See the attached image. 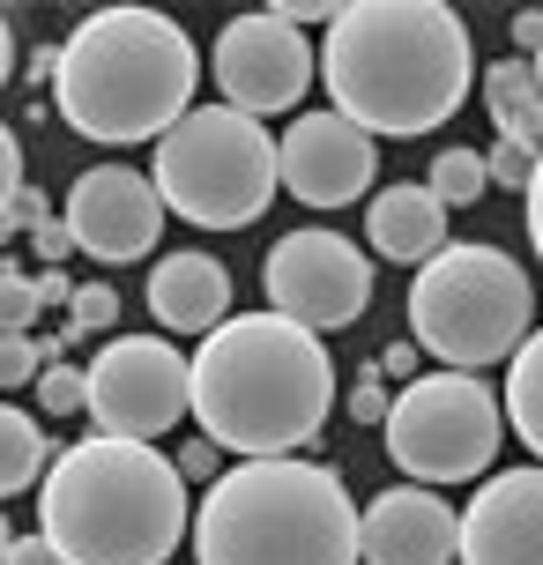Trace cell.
<instances>
[{
  "label": "cell",
  "mask_w": 543,
  "mask_h": 565,
  "mask_svg": "<svg viewBox=\"0 0 543 565\" xmlns=\"http://www.w3.org/2000/svg\"><path fill=\"white\" fill-rule=\"evenodd\" d=\"M328 113H343L358 135H439L477 83L469 23L447 0H343L328 45H320Z\"/></svg>",
  "instance_id": "6da1fadb"
},
{
  "label": "cell",
  "mask_w": 543,
  "mask_h": 565,
  "mask_svg": "<svg viewBox=\"0 0 543 565\" xmlns=\"http://www.w3.org/2000/svg\"><path fill=\"white\" fill-rule=\"evenodd\" d=\"M187 380H194L201 439H216L238 461H276V454L313 447L336 409L328 342L284 312H231L224 328L201 335Z\"/></svg>",
  "instance_id": "7a4b0ae2"
},
{
  "label": "cell",
  "mask_w": 543,
  "mask_h": 565,
  "mask_svg": "<svg viewBox=\"0 0 543 565\" xmlns=\"http://www.w3.org/2000/svg\"><path fill=\"white\" fill-rule=\"evenodd\" d=\"M187 529V477L142 439L89 431L60 447L38 483V536L60 551V565H164Z\"/></svg>",
  "instance_id": "3957f363"
},
{
  "label": "cell",
  "mask_w": 543,
  "mask_h": 565,
  "mask_svg": "<svg viewBox=\"0 0 543 565\" xmlns=\"http://www.w3.org/2000/svg\"><path fill=\"white\" fill-rule=\"evenodd\" d=\"M201 53L157 8H97L60 38V119L97 149L164 141L194 113Z\"/></svg>",
  "instance_id": "277c9868"
},
{
  "label": "cell",
  "mask_w": 543,
  "mask_h": 565,
  "mask_svg": "<svg viewBox=\"0 0 543 565\" xmlns=\"http://www.w3.org/2000/svg\"><path fill=\"white\" fill-rule=\"evenodd\" d=\"M194 565H358V499L306 454L238 461L194 507Z\"/></svg>",
  "instance_id": "5b68a950"
},
{
  "label": "cell",
  "mask_w": 543,
  "mask_h": 565,
  "mask_svg": "<svg viewBox=\"0 0 543 565\" xmlns=\"http://www.w3.org/2000/svg\"><path fill=\"white\" fill-rule=\"evenodd\" d=\"M409 342L447 372L507 365L536 328V282L499 246H447L409 282Z\"/></svg>",
  "instance_id": "8992f818"
},
{
  "label": "cell",
  "mask_w": 543,
  "mask_h": 565,
  "mask_svg": "<svg viewBox=\"0 0 543 565\" xmlns=\"http://www.w3.org/2000/svg\"><path fill=\"white\" fill-rule=\"evenodd\" d=\"M149 186L164 201V216H187L201 231H246L284 179H276V141L260 119L231 113V105H194L157 141Z\"/></svg>",
  "instance_id": "52a82bcc"
},
{
  "label": "cell",
  "mask_w": 543,
  "mask_h": 565,
  "mask_svg": "<svg viewBox=\"0 0 543 565\" xmlns=\"http://www.w3.org/2000/svg\"><path fill=\"white\" fill-rule=\"evenodd\" d=\"M387 454L409 483H469L491 477V454L507 431V409L477 372H425L387 402Z\"/></svg>",
  "instance_id": "ba28073f"
},
{
  "label": "cell",
  "mask_w": 543,
  "mask_h": 565,
  "mask_svg": "<svg viewBox=\"0 0 543 565\" xmlns=\"http://www.w3.org/2000/svg\"><path fill=\"white\" fill-rule=\"evenodd\" d=\"M83 409L105 439H142L157 447L179 417H194V380L164 335H113L83 372Z\"/></svg>",
  "instance_id": "9c48e42d"
},
{
  "label": "cell",
  "mask_w": 543,
  "mask_h": 565,
  "mask_svg": "<svg viewBox=\"0 0 543 565\" xmlns=\"http://www.w3.org/2000/svg\"><path fill=\"white\" fill-rule=\"evenodd\" d=\"M260 282H268V312H284L298 328H350L358 312L372 306V260L350 246L343 231H284L276 254L260 260Z\"/></svg>",
  "instance_id": "30bf717a"
},
{
  "label": "cell",
  "mask_w": 543,
  "mask_h": 565,
  "mask_svg": "<svg viewBox=\"0 0 543 565\" xmlns=\"http://www.w3.org/2000/svg\"><path fill=\"white\" fill-rule=\"evenodd\" d=\"M313 67H320V53L306 45V30H290L276 8L231 15L216 30V89H224L231 113H246V119L290 113L313 89Z\"/></svg>",
  "instance_id": "8fae6325"
},
{
  "label": "cell",
  "mask_w": 543,
  "mask_h": 565,
  "mask_svg": "<svg viewBox=\"0 0 543 565\" xmlns=\"http://www.w3.org/2000/svg\"><path fill=\"white\" fill-rule=\"evenodd\" d=\"M60 224L75 231V254L119 268V260H149V254H157L164 201H157V186H149V171H135V164H97V171H83V179L67 186Z\"/></svg>",
  "instance_id": "7c38bea8"
},
{
  "label": "cell",
  "mask_w": 543,
  "mask_h": 565,
  "mask_svg": "<svg viewBox=\"0 0 543 565\" xmlns=\"http://www.w3.org/2000/svg\"><path fill=\"white\" fill-rule=\"evenodd\" d=\"M372 171H380V149L343 113H306V119H290V135L276 141V179L306 209H350V201H365Z\"/></svg>",
  "instance_id": "4fadbf2b"
},
{
  "label": "cell",
  "mask_w": 543,
  "mask_h": 565,
  "mask_svg": "<svg viewBox=\"0 0 543 565\" xmlns=\"http://www.w3.org/2000/svg\"><path fill=\"white\" fill-rule=\"evenodd\" d=\"M461 565H543V461L536 469H499L477 483L461 507Z\"/></svg>",
  "instance_id": "5bb4252c"
},
{
  "label": "cell",
  "mask_w": 543,
  "mask_h": 565,
  "mask_svg": "<svg viewBox=\"0 0 543 565\" xmlns=\"http://www.w3.org/2000/svg\"><path fill=\"white\" fill-rule=\"evenodd\" d=\"M461 513L432 483H387L358 513V565H455Z\"/></svg>",
  "instance_id": "9a60e30c"
},
{
  "label": "cell",
  "mask_w": 543,
  "mask_h": 565,
  "mask_svg": "<svg viewBox=\"0 0 543 565\" xmlns=\"http://www.w3.org/2000/svg\"><path fill=\"white\" fill-rule=\"evenodd\" d=\"M149 312L179 335H209L231 320V276L209 254H164L149 268Z\"/></svg>",
  "instance_id": "2e32d148"
},
{
  "label": "cell",
  "mask_w": 543,
  "mask_h": 565,
  "mask_svg": "<svg viewBox=\"0 0 543 565\" xmlns=\"http://www.w3.org/2000/svg\"><path fill=\"white\" fill-rule=\"evenodd\" d=\"M365 238H372V254L425 268L432 254H447V209L432 201V186H380L365 209Z\"/></svg>",
  "instance_id": "e0dca14e"
},
{
  "label": "cell",
  "mask_w": 543,
  "mask_h": 565,
  "mask_svg": "<svg viewBox=\"0 0 543 565\" xmlns=\"http://www.w3.org/2000/svg\"><path fill=\"white\" fill-rule=\"evenodd\" d=\"M485 113H491V127H499V141H514V149H529L536 157L543 149V89H536V75H529V60H491L485 75Z\"/></svg>",
  "instance_id": "ac0fdd59"
},
{
  "label": "cell",
  "mask_w": 543,
  "mask_h": 565,
  "mask_svg": "<svg viewBox=\"0 0 543 565\" xmlns=\"http://www.w3.org/2000/svg\"><path fill=\"white\" fill-rule=\"evenodd\" d=\"M507 424H514V439L543 461V328H529V342H521L514 358H507Z\"/></svg>",
  "instance_id": "d6986e66"
},
{
  "label": "cell",
  "mask_w": 543,
  "mask_h": 565,
  "mask_svg": "<svg viewBox=\"0 0 543 565\" xmlns=\"http://www.w3.org/2000/svg\"><path fill=\"white\" fill-rule=\"evenodd\" d=\"M45 469H53V439L38 431V417H23L15 402H0V499L45 483Z\"/></svg>",
  "instance_id": "ffe728a7"
},
{
  "label": "cell",
  "mask_w": 543,
  "mask_h": 565,
  "mask_svg": "<svg viewBox=\"0 0 543 565\" xmlns=\"http://www.w3.org/2000/svg\"><path fill=\"white\" fill-rule=\"evenodd\" d=\"M432 201L439 209H469V201H485V149H439V164H432Z\"/></svg>",
  "instance_id": "44dd1931"
},
{
  "label": "cell",
  "mask_w": 543,
  "mask_h": 565,
  "mask_svg": "<svg viewBox=\"0 0 543 565\" xmlns=\"http://www.w3.org/2000/svg\"><path fill=\"white\" fill-rule=\"evenodd\" d=\"M60 350H67V335H45V342L0 335V387H30L45 365H60Z\"/></svg>",
  "instance_id": "7402d4cb"
},
{
  "label": "cell",
  "mask_w": 543,
  "mask_h": 565,
  "mask_svg": "<svg viewBox=\"0 0 543 565\" xmlns=\"http://www.w3.org/2000/svg\"><path fill=\"white\" fill-rule=\"evenodd\" d=\"M97 328H119V290L113 282H75V306H67V342H89Z\"/></svg>",
  "instance_id": "603a6c76"
},
{
  "label": "cell",
  "mask_w": 543,
  "mask_h": 565,
  "mask_svg": "<svg viewBox=\"0 0 543 565\" xmlns=\"http://www.w3.org/2000/svg\"><path fill=\"white\" fill-rule=\"evenodd\" d=\"M30 320H38V276L0 268V335H30Z\"/></svg>",
  "instance_id": "cb8c5ba5"
},
{
  "label": "cell",
  "mask_w": 543,
  "mask_h": 565,
  "mask_svg": "<svg viewBox=\"0 0 543 565\" xmlns=\"http://www.w3.org/2000/svg\"><path fill=\"white\" fill-rule=\"evenodd\" d=\"M485 179H491V186H507V194H529L536 157H529V149H514V141H491V149H485Z\"/></svg>",
  "instance_id": "d4e9b609"
},
{
  "label": "cell",
  "mask_w": 543,
  "mask_h": 565,
  "mask_svg": "<svg viewBox=\"0 0 543 565\" xmlns=\"http://www.w3.org/2000/svg\"><path fill=\"white\" fill-rule=\"evenodd\" d=\"M38 409H45V417H75V409H83V372L75 365H45L38 372Z\"/></svg>",
  "instance_id": "484cf974"
},
{
  "label": "cell",
  "mask_w": 543,
  "mask_h": 565,
  "mask_svg": "<svg viewBox=\"0 0 543 565\" xmlns=\"http://www.w3.org/2000/svg\"><path fill=\"white\" fill-rule=\"evenodd\" d=\"M387 372H380V358H372L365 372H358V380H350V417L358 424H387Z\"/></svg>",
  "instance_id": "4316f807"
},
{
  "label": "cell",
  "mask_w": 543,
  "mask_h": 565,
  "mask_svg": "<svg viewBox=\"0 0 543 565\" xmlns=\"http://www.w3.org/2000/svg\"><path fill=\"white\" fill-rule=\"evenodd\" d=\"M30 179H23V141H15V127L0 119V216H8V201L23 194Z\"/></svg>",
  "instance_id": "83f0119b"
},
{
  "label": "cell",
  "mask_w": 543,
  "mask_h": 565,
  "mask_svg": "<svg viewBox=\"0 0 543 565\" xmlns=\"http://www.w3.org/2000/svg\"><path fill=\"white\" fill-rule=\"evenodd\" d=\"M30 246H38V260H45V268H60V260L75 254V231L60 224V216H45V224L30 231Z\"/></svg>",
  "instance_id": "f1b7e54d"
},
{
  "label": "cell",
  "mask_w": 543,
  "mask_h": 565,
  "mask_svg": "<svg viewBox=\"0 0 543 565\" xmlns=\"http://www.w3.org/2000/svg\"><path fill=\"white\" fill-rule=\"evenodd\" d=\"M45 216H53V201L38 194V186H23V194L8 201V216H0V231H38Z\"/></svg>",
  "instance_id": "f546056e"
},
{
  "label": "cell",
  "mask_w": 543,
  "mask_h": 565,
  "mask_svg": "<svg viewBox=\"0 0 543 565\" xmlns=\"http://www.w3.org/2000/svg\"><path fill=\"white\" fill-rule=\"evenodd\" d=\"M216 454H224L216 439H194V447L179 454V477L187 483H216Z\"/></svg>",
  "instance_id": "4dcf8cb0"
},
{
  "label": "cell",
  "mask_w": 543,
  "mask_h": 565,
  "mask_svg": "<svg viewBox=\"0 0 543 565\" xmlns=\"http://www.w3.org/2000/svg\"><path fill=\"white\" fill-rule=\"evenodd\" d=\"M336 8H343V0H284L276 15H284L290 30H306V23H336Z\"/></svg>",
  "instance_id": "1f68e13d"
},
{
  "label": "cell",
  "mask_w": 543,
  "mask_h": 565,
  "mask_svg": "<svg viewBox=\"0 0 543 565\" xmlns=\"http://www.w3.org/2000/svg\"><path fill=\"white\" fill-rule=\"evenodd\" d=\"M521 53H529V60L543 53V8H521V15H514V60Z\"/></svg>",
  "instance_id": "d6a6232c"
},
{
  "label": "cell",
  "mask_w": 543,
  "mask_h": 565,
  "mask_svg": "<svg viewBox=\"0 0 543 565\" xmlns=\"http://www.w3.org/2000/svg\"><path fill=\"white\" fill-rule=\"evenodd\" d=\"M529 246H536V260H543V149H536V179H529Z\"/></svg>",
  "instance_id": "836d02e7"
},
{
  "label": "cell",
  "mask_w": 543,
  "mask_h": 565,
  "mask_svg": "<svg viewBox=\"0 0 543 565\" xmlns=\"http://www.w3.org/2000/svg\"><path fill=\"white\" fill-rule=\"evenodd\" d=\"M417 358H425L417 342H387V350H380V372H387V380H409V372H417Z\"/></svg>",
  "instance_id": "e575fe53"
},
{
  "label": "cell",
  "mask_w": 543,
  "mask_h": 565,
  "mask_svg": "<svg viewBox=\"0 0 543 565\" xmlns=\"http://www.w3.org/2000/svg\"><path fill=\"white\" fill-rule=\"evenodd\" d=\"M38 306H75V282L60 268H38Z\"/></svg>",
  "instance_id": "d590c367"
},
{
  "label": "cell",
  "mask_w": 543,
  "mask_h": 565,
  "mask_svg": "<svg viewBox=\"0 0 543 565\" xmlns=\"http://www.w3.org/2000/svg\"><path fill=\"white\" fill-rule=\"evenodd\" d=\"M8 565H60V551L45 536H15V551H8Z\"/></svg>",
  "instance_id": "8d00e7d4"
},
{
  "label": "cell",
  "mask_w": 543,
  "mask_h": 565,
  "mask_svg": "<svg viewBox=\"0 0 543 565\" xmlns=\"http://www.w3.org/2000/svg\"><path fill=\"white\" fill-rule=\"evenodd\" d=\"M60 75V45H38V53H30V83H53Z\"/></svg>",
  "instance_id": "74e56055"
},
{
  "label": "cell",
  "mask_w": 543,
  "mask_h": 565,
  "mask_svg": "<svg viewBox=\"0 0 543 565\" xmlns=\"http://www.w3.org/2000/svg\"><path fill=\"white\" fill-rule=\"evenodd\" d=\"M15 75V30H8V15H0V83Z\"/></svg>",
  "instance_id": "f35d334b"
},
{
  "label": "cell",
  "mask_w": 543,
  "mask_h": 565,
  "mask_svg": "<svg viewBox=\"0 0 543 565\" xmlns=\"http://www.w3.org/2000/svg\"><path fill=\"white\" fill-rule=\"evenodd\" d=\"M8 551H15V529H8V513H0V565H8Z\"/></svg>",
  "instance_id": "ab89813d"
},
{
  "label": "cell",
  "mask_w": 543,
  "mask_h": 565,
  "mask_svg": "<svg viewBox=\"0 0 543 565\" xmlns=\"http://www.w3.org/2000/svg\"><path fill=\"white\" fill-rule=\"evenodd\" d=\"M529 75H536V89H543V53H536V60H529Z\"/></svg>",
  "instance_id": "60d3db41"
},
{
  "label": "cell",
  "mask_w": 543,
  "mask_h": 565,
  "mask_svg": "<svg viewBox=\"0 0 543 565\" xmlns=\"http://www.w3.org/2000/svg\"><path fill=\"white\" fill-rule=\"evenodd\" d=\"M0 268H8V260H0Z\"/></svg>",
  "instance_id": "b9f144b4"
}]
</instances>
